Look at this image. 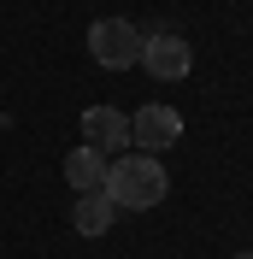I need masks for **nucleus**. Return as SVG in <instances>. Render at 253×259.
I'll list each match as a JSON object with an SVG mask.
<instances>
[{
	"label": "nucleus",
	"mask_w": 253,
	"mask_h": 259,
	"mask_svg": "<svg viewBox=\"0 0 253 259\" xmlns=\"http://www.w3.org/2000/svg\"><path fill=\"white\" fill-rule=\"evenodd\" d=\"M82 147H95L100 159H118L130 147V118L118 106H89L82 112Z\"/></svg>",
	"instance_id": "5"
},
{
	"label": "nucleus",
	"mask_w": 253,
	"mask_h": 259,
	"mask_svg": "<svg viewBox=\"0 0 253 259\" xmlns=\"http://www.w3.org/2000/svg\"><path fill=\"white\" fill-rule=\"evenodd\" d=\"M65 177H71L77 194H95V189H106V159H100L95 147H71L65 153Z\"/></svg>",
	"instance_id": "7"
},
{
	"label": "nucleus",
	"mask_w": 253,
	"mask_h": 259,
	"mask_svg": "<svg viewBox=\"0 0 253 259\" xmlns=\"http://www.w3.org/2000/svg\"><path fill=\"white\" fill-rule=\"evenodd\" d=\"M177 142H183V112L177 106H142L130 118V147L136 153H165Z\"/></svg>",
	"instance_id": "3"
},
{
	"label": "nucleus",
	"mask_w": 253,
	"mask_h": 259,
	"mask_svg": "<svg viewBox=\"0 0 253 259\" xmlns=\"http://www.w3.org/2000/svg\"><path fill=\"white\" fill-rule=\"evenodd\" d=\"M189 65H194V48L183 41V35H171V30L142 35V71H147V77L177 82V77H189Z\"/></svg>",
	"instance_id": "4"
},
{
	"label": "nucleus",
	"mask_w": 253,
	"mask_h": 259,
	"mask_svg": "<svg viewBox=\"0 0 253 259\" xmlns=\"http://www.w3.org/2000/svg\"><path fill=\"white\" fill-rule=\"evenodd\" d=\"M112 218H118V206L106 200V189L95 194H77V206H71V224H77V236H106Z\"/></svg>",
	"instance_id": "6"
},
{
	"label": "nucleus",
	"mask_w": 253,
	"mask_h": 259,
	"mask_svg": "<svg viewBox=\"0 0 253 259\" xmlns=\"http://www.w3.org/2000/svg\"><path fill=\"white\" fill-rule=\"evenodd\" d=\"M236 259H253V247H247V253H236Z\"/></svg>",
	"instance_id": "8"
},
{
	"label": "nucleus",
	"mask_w": 253,
	"mask_h": 259,
	"mask_svg": "<svg viewBox=\"0 0 253 259\" xmlns=\"http://www.w3.org/2000/svg\"><path fill=\"white\" fill-rule=\"evenodd\" d=\"M171 194V177L153 153H130V159H106V200L124 212H147Z\"/></svg>",
	"instance_id": "1"
},
{
	"label": "nucleus",
	"mask_w": 253,
	"mask_h": 259,
	"mask_svg": "<svg viewBox=\"0 0 253 259\" xmlns=\"http://www.w3.org/2000/svg\"><path fill=\"white\" fill-rule=\"evenodd\" d=\"M89 53H95L100 71H130V65H142V30L130 18H95Z\"/></svg>",
	"instance_id": "2"
}]
</instances>
